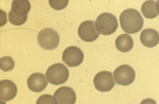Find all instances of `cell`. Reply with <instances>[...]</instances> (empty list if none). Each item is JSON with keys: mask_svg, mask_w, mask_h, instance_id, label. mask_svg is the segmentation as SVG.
Segmentation results:
<instances>
[{"mask_svg": "<svg viewBox=\"0 0 159 104\" xmlns=\"http://www.w3.org/2000/svg\"><path fill=\"white\" fill-rule=\"evenodd\" d=\"M119 20L122 29L129 34L138 32L143 27V19L139 12L134 9L124 10L122 12Z\"/></svg>", "mask_w": 159, "mask_h": 104, "instance_id": "6da1fadb", "label": "cell"}, {"mask_svg": "<svg viewBox=\"0 0 159 104\" xmlns=\"http://www.w3.org/2000/svg\"><path fill=\"white\" fill-rule=\"evenodd\" d=\"M96 29L104 35H108L114 33L118 27L116 17L108 12H104L97 18L95 22Z\"/></svg>", "mask_w": 159, "mask_h": 104, "instance_id": "7a4b0ae2", "label": "cell"}, {"mask_svg": "<svg viewBox=\"0 0 159 104\" xmlns=\"http://www.w3.org/2000/svg\"><path fill=\"white\" fill-rule=\"evenodd\" d=\"M46 76L51 84L58 85L65 83L69 76L68 69L62 63H56L51 65L47 69Z\"/></svg>", "mask_w": 159, "mask_h": 104, "instance_id": "3957f363", "label": "cell"}, {"mask_svg": "<svg viewBox=\"0 0 159 104\" xmlns=\"http://www.w3.org/2000/svg\"><path fill=\"white\" fill-rule=\"evenodd\" d=\"M38 44L42 48L51 50L56 49L59 45L60 37L54 29L47 28L40 31L38 35Z\"/></svg>", "mask_w": 159, "mask_h": 104, "instance_id": "277c9868", "label": "cell"}, {"mask_svg": "<svg viewBox=\"0 0 159 104\" xmlns=\"http://www.w3.org/2000/svg\"><path fill=\"white\" fill-rule=\"evenodd\" d=\"M115 82L122 86H127L133 83L135 79L134 69L129 65H123L117 68L114 72Z\"/></svg>", "mask_w": 159, "mask_h": 104, "instance_id": "5b68a950", "label": "cell"}, {"mask_svg": "<svg viewBox=\"0 0 159 104\" xmlns=\"http://www.w3.org/2000/svg\"><path fill=\"white\" fill-rule=\"evenodd\" d=\"M84 55L81 49L75 46L66 48L62 55L63 62L69 67H78L83 62Z\"/></svg>", "mask_w": 159, "mask_h": 104, "instance_id": "8992f818", "label": "cell"}, {"mask_svg": "<svg viewBox=\"0 0 159 104\" xmlns=\"http://www.w3.org/2000/svg\"><path fill=\"white\" fill-rule=\"evenodd\" d=\"M94 83L95 88L102 92H109L115 85L112 73L106 71L100 72L96 74Z\"/></svg>", "mask_w": 159, "mask_h": 104, "instance_id": "52a82bcc", "label": "cell"}, {"mask_svg": "<svg viewBox=\"0 0 159 104\" xmlns=\"http://www.w3.org/2000/svg\"><path fill=\"white\" fill-rule=\"evenodd\" d=\"M78 34L81 40L87 42L96 41L99 36L95 28L94 22L91 20L84 21L80 25Z\"/></svg>", "mask_w": 159, "mask_h": 104, "instance_id": "ba28073f", "label": "cell"}, {"mask_svg": "<svg viewBox=\"0 0 159 104\" xmlns=\"http://www.w3.org/2000/svg\"><path fill=\"white\" fill-rule=\"evenodd\" d=\"M27 83L30 89L37 93L42 92L48 84L44 75L40 73L32 74L28 78Z\"/></svg>", "mask_w": 159, "mask_h": 104, "instance_id": "9c48e42d", "label": "cell"}, {"mask_svg": "<svg viewBox=\"0 0 159 104\" xmlns=\"http://www.w3.org/2000/svg\"><path fill=\"white\" fill-rule=\"evenodd\" d=\"M54 95L59 104H75L76 100L74 90L67 86H64L58 88Z\"/></svg>", "mask_w": 159, "mask_h": 104, "instance_id": "30bf717a", "label": "cell"}, {"mask_svg": "<svg viewBox=\"0 0 159 104\" xmlns=\"http://www.w3.org/2000/svg\"><path fill=\"white\" fill-rule=\"evenodd\" d=\"M17 93L16 84L12 81L3 80L0 82V98L5 101L14 99Z\"/></svg>", "mask_w": 159, "mask_h": 104, "instance_id": "8fae6325", "label": "cell"}, {"mask_svg": "<svg viewBox=\"0 0 159 104\" xmlns=\"http://www.w3.org/2000/svg\"><path fill=\"white\" fill-rule=\"evenodd\" d=\"M140 40L144 46L148 48L153 47L159 43V33L153 29H145L141 32Z\"/></svg>", "mask_w": 159, "mask_h": 104, "instance_id": "7c38bea8", "label": "cell"}, {"mask_svg": "<svg viewBox=\"0 0 159 104\" xmlns=\"http://www.w3.org/2000/svg\"><path fill=\"white\" fill-rule=\"evenodd\" d=\"M115 45L116 48L119 50L123 53H126L133 48V39L130 35L128 34H122L116 38Z\"/></svg>", "mask_w": 159, "mask_h": 104, "instance_id": "4fadbf2b", "label": "cell"}, {"mask_svg": "<svg viewBox=\"0 0 159 104\" xmlns=\"http://www.w3.org/2000/svg\"><path fill=\"white\" fill-rule=\"evenodd\" d=\"M31 8V4L29 1L14 0L11 4V10L16 15L24 16L28 15Z\"/></svg>", "mask_w": 159, "mask_h": 104, "instance_id": "5bb4252c", "label": "cell"}, {"mask_svg": "<svg viewBox=\"0 0 159 104\" xmlns=\"http://www.w3.org/2000/svg\"><path fill=\"white\" fill-rule=\"evenodd\" d=\"M156 1H148L142 4L141 10L145 17L149 19H154L158 15L155 8Z\"/></svg>", "mask_w": 159, "mask_h": 104, "instance_id": "9a60e30c", "label": "cell"}, {"mask_svg": "<svg viewBox=\"0 0 159 104\" xmlns=\"http://www.w3.org/2000/svg\"><path fill=\"white\" fill-rule=\"evenodd\" d=\"M15 66V61L11 57L5 56L0 59V68L4 72L11 71Z\"/></svg>", "mask_w": 159, "mask_h": 104, "instance_id": "2e32d148", "label": "cell"}, {"mask_svg": "<svg viewBox=\"0 0 159 104\" xmlns=\"http://www.w3.org/2000/svg\"><path fill=\"white\" fill-rule=\"evenodd\" d=\"M9 22L12 24L16 25H20L24 24L28 19V15L19 16L16 15L10 10L9 12Z\"/></svg>", "mask_w": 159, "mask_h": 104, "instance_id": "e0dca14e", "label": "cell"}, {"mask_svg": "<svg viewBox=\"0 0 159 104\" xmlns=\"http://www.w3.org/2000/svg\"><path fill=\"white\" fill-rule=\"evenodd\" d=\"M36 104H59V103L54 97L49 94H45L38 98Z\"/></svg>", "mask_w": 159, "mask_h": 104, "instance_id": "ac0fdd59", "label": "cell"}, {"mask_svg": "<svg viewBox=\"0 0 159 104\" xmlns=\"http://www.w3.org/2000/svg\"><path fill=\"white\" fill-rule=\"evenodd\" d=\"M50 6L55 10H59L65 8L69 3V1L66 0H49Z\"/></svg>", "mask_w": 159, "mask_h": 104, "instance_id": "d6986e66", "label": "cell"}, {"mask_svg": "<svg viewBox=\"0 0 159 104\" xmlns=\"http://www.w3.org/2000/svg\"><path fill=\"white\" fill-rule=\"evenodd\" d=\"M1 26L4 25L7 22V15L6 12L2 10H1Z\"/></svg>", "mask_w": 159, "mask_h": 104, "instance_id": "ffe728a7", "label": "cell"}, {"mask_svg": "<svg viewBox=\"0 0 159 104\" xmlns=\"http://www.w3.org/2000/svg\"><path fill=\"white\" fill-rule=\"evenodd\" d=\"M140 104H157V103L155 100L148 98L143 100Z\"/></svg>", "mask_w": 159, "mask_h": 104, "instance_id": "44dd1931", "label": "cell"}, {"mask_svg": "<svg viewBox=\"0 0 159 104\" xmlns=\"http://www.w3.org/2000/svg\"><path fill=\"white\" fill-rule=\"evenodd\" d=\"M155 8L159 14V1H157L155 4Z\"/></svg>", "mask_w": 159, "mask_h": 104, "instance_id": "7402d4cb", "label": "cell"}, {"mask_svg": "<svg viewBox=\"0 0 159 104\" xmlns=\"http://www.w3.org/2000/svg\"><path fill=\"white\" fill-rule=\"evenodd\" d=\"M70 104L66 103V104Z\"/></svg>", "mask_w": 159, "mask_h": 104, "instance_id": "603a6c76", "label": "cell"}]
</instances>
